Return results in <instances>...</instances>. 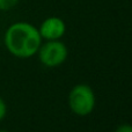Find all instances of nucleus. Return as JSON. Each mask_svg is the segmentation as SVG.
Wrapping results in <instances>:
<instances>
[{
	"label": "nucleus",
	"instance_id": "nucleus-1",
	"mask_svg": "<svg viewBox=\"0 0 132 132\" xmlns=\"http://www.w3.org/2000/svg\"><path fill=\"white\" fill-rule=\"evenodd\" d=\"M39 31L27 22L12 24L5 34V44L12 55L28 58L38 51L41 46Z\"/></svg>",
	"mask_w": 132,
	"mask_h": 132
},
{
	"label": "nucleus",
	"instance_id": "nucleus-6",
	"mask_svg": "<svg viewBox=\"0 0 132 132\" xmlns=\"http://www.w3.org/2000/svg\"><path fill=\"white\" fill-rule=\"evenodd\" d=\"M6 111H7L6 103L4 102V100H2L1 97H0V121H1V119L5 117V115H6Z\"/></svg>",
	"mask_w": 132,
	"mask_h": 132
},
{
	"label": "nucleus",
	"instance_id": "nucleus-3",
	"mask_svg": "<svg viewBox=\"0 0 132 132\" xmlns=\"http://www.w3.org/2000/svg\"><path fill=\"white\" fill-rule=\"evenodd\" d=\"M39 59L44 65L53 67L60 65L67 57V49L63 43L56 41H49L44 45L39 46Z\"/></svg>",
	"mask_w": 132,
	"mask_h": 132
},
{
	"label": "nucleus",
	"instance_id": "nucleus-5",
	"mask_svg": "<svg viewBox=\"0 0 132 132\" xmlns=\"http://www.w3.org/2000/svg\"><path fill=\"white\" fill-rule=\"evenodd\" d=\"M19 0H0V11H8L16 6Z\"/></svg>",
	"mask_w": 132,
	"mask_h": 132
},
{
	"label": "nucleus",
	"instance_id": "nucleus-4",
	"mask_svg": "<svg viewBox=\"0 0 132 132\" xmlns=\"http://www.w3.org/2000/svg\"><path fill=\"white\" fill-rule=\"evenodd\" d=\"M39 35L41 37L49 41H56L60 38L65 32V23L59 18H49L42 23L39 28Z\"/></svg>",
	"mask_w": 132,
	"mask_h": 132
},
{
	"label": "nucleus",
	"instance_id": "nucleus-2",
	"mask_svg": "<svg viewBox=\"0 0 132 132\" xmlns=\"http://www.w3.org/2000/svg\"><path fill=\"white\" fill-rule=\"evenodd\" d=\"M70 107L79 116H86L90 114L95 105L94 93L89 86L78 85L71 90L68 97Z\"/></svg>",
	"mask_w": 132,
	"mask_h": 132
},
{
	"label": "nucleus",
	"instance_id": "nucleus-7",
	"mask_svg": "<svg viewBox=\"0 0 132 132\" xmlns=\"http://www.w3.org/2000/svg\"><path fill=\"white\" fill-rule=\"evenodd\" d=\"M116 132H132V125L130 124H122L117 128Z\"/></svg>",
	"mask_w": 132,
	"mask_h": 132
},
{
	"label": "nucleus",
	"instance_id": "nucleus-8",
	"mask_svg": "<svg viewBox=\"0 0 132 132\" xmlns=\"http://www.w3.org/2000/svg\"><path fill=\"white\" fill-rule=\"evenodd\" d=\"M0 132H8V131H5V130H2V131H0Z\"/></svg>",
	"mask_w": 132,
	"mask_h": 132
}]
</instances>
